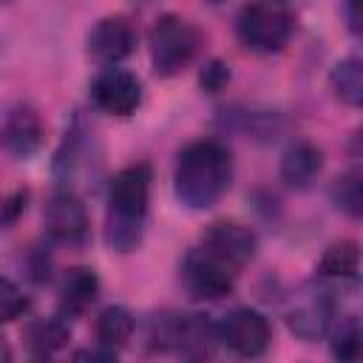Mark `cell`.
<instances>
[{
	"mask_svg": "<svg viewBox=\"0 0 363 363\" xmlns=\"http://www.w3.org/2000/svg\"><path fill=\"white\" fill-rule=\"evenodd\" d=\"M207 3H210V6H218V3H224V0H207Z\"/></svg>",
	"mask_w": 363,
	"mask_h": 363,
	"instance_id": "d4e9b609",
	"label": "cell"
},
{
	"mask_svg": "<svg viewBox=\"0 0 363 363\" xmlns=\"http://www.w3.org/2000/svg\"><path fill=\"white\" fill-rule=\"evenodd\" d=\"M320 167H323V153H320V147H315L306 139L289 145L281 156V179L298 190L309 187L315 182V176L320 173Z\"/></svg>",
	"mask_w": 363,
	"mask_h": 363,
	"instance_id": "9a60e30c",
	"label": "cell"
},
{
	"mask_svg": "<svg viewBox=\"0 0 363 363\" xmlns=\"http://www.w3.org/2000/svg\"><path fill=\"white\" fill-rule=\"evenodd\" d=\"M332 196H335V204L340 210H346L352 218L360 216V207H363V187H360V173L352 170L346 176H340L332 187Z\"/></svg>",
	"mask_w": 363,
	"mask_h": 363,
	"instance_id": "ffe728a7",
	"label": "cell"
},
{
	"mask_svg": "<svg viewBox=\"0 0 363 363\" xmlns=\"http://www.w3.org/2000/svg\"><path fill=\"white\" fill-rule=\"evenodd\" d=\"M329 88H332V94H335L343 105L360 108V102H363V62H360L357 54L340 60V62L332 68V74H329Z\"/></svg>",
	"mask_w": 363,
	"mask_h": 363,
	"instance_id": "e0dca14e",
	"label": "cell"
},
{
	"mask_svg": "<svg viewBox=\"0 0 363 363\" xmlns=\"http://www.w3.org/2000/svg\"><path fill=\"white\" fill-rule=\"evenodd\" d=\"M91 102L111 116H130L142 105V82L119 65H105L91 82Z\"/></svg>",
	"mask_w": 363,
	"mask_h": 363,
	"instance_id": "52a82bcc",
	"label": "cell"
},
{
	"mask_svg": "<svg viewBox=\"0 0 363 363\" xmlns=\"http://www.w3.org/2000/svg\"><path fill=\"white\" fill-rule=\"evenodd\" d=\"M216 335H218V343L235 352L238 357H258L267 352L272 340V326L258 309L238 306L216 323Z\"/></svg>",
	"mask_w": 363,
	"mask_h": 363,
	"instance_id": "8992f818",
	"label": "cell"
},
{
	"mask_svg": "<svg viewBox=\"0 0 363 363\" xmlns=\"http://www.w3.org/2000/svg\"><path fill=\"white\" fill-rule=\"evenodd\" d=\"M68 340H71V329H68V323L62 318L37 320L26 332V343H28V352L34 357H48V354L60 352Z\"/></svg>",
	"mask_w": 363,
	"mask_h": 363,
	"instance_id": "ac0fdd59",
	"label": "cell"
},
{
	"mask_svg": "<svg viewBox=\"0 0 363 363\" xmlns=\"http://www.w3.org/2000/svg\"><path fill=\"white\" fill-rule=\"evenodd\" d=\"M147 196H150L147 164L122 167L111 179L108 207H105V244L113 252H130L142 241L147 221Z\"/></svg>",
	"mask_w": 363,
	"mask_h": 363,
	"instance_id": "7a4b0ae2",
	"label": "cell"
},
{
	"mask_svg": "<svg viewBox=\"0 0 363 363\" xmlns=\"http://www.w3.org/2000/svg\"><path fill=\"white\" fill-rule=\"evenodd\" d=\"M179 272H182V286L193 301H218L230 295L238 275L230 264H224L218 255H213L201 244L184 255Z\"/></svg>",
	"mask_w": 363,
	"mask_h": 363,
	"instance_id": "5b68a950",
	"label": "cell"
},
{
	"mask_svg": "<svg viewBox=\"0 0 363 363\" xmlns=\"http://www.w3.org/2000/svg\"><path fill=\"white\" fill-rule=\"evenodd\" d=\"M6 360H11V349H9L6 340L0 337V363H6Z\"/></svg>",
	"mask_w": 363,
	"mask_h": 363,
	"instance_id": "cb8c5ba5",
	"label": "cell"
},
{
	"mask_svg": "<svg viewBox=\"0 0 363 363\" xmlns=\"http://www.w3.org/2000/svg\"><path fill=\"white\" fill-rule=\"evenodd\" d=\"M199 45H201V34L193 23H187L179 14H162L147 34L150 65H153L156 77L182 74L196 60Z\"/></svg>",
	"mask_w": 363,
	"mask_h": 363,
	"instance_id": "277c9868",
	"label": "cell"
},
{
	"mask_svg": "<svg viewBox=\"0 0 363 363\" xmlns=\"http://www.w3.org/2000/svg\"><path fill=\"white\" fill-rule=\"evenodd\" d=\"M136 51V28L128 17H102L88 31V54L102 65H116Z\"/></svg>",
	"mask_w": 363,
	"mask_h": 363,
	"instance_id": "ba28073f",
	"label": "cell"
},
{
	"mask_svg": "<svg viewBox=\"0 0 363 363\" xmlns=\"http://www.w3.org/2000/svg\"><path fill=\"white\" fill-rule=\"evenodd\" d=\"M230 179H233L230 150L216 139L190 142L176 159V170H173L176 199L190 210L213 207L227 193Z\"/></svg>",
	"mask_w": 363,
	"mask_h": 363,
	"instance_id": "6da1fadb",
	"label": "cell"
},
{
	"mask_svg": "<svg viewBox=\"0 0 363 363\" xmlns=\"http://www.w3.org/2000/svg\"><path fill=\"white\" fill-rule=\"evenodd\" d=\"M201 247L210 250L213 255H218L235 272H241L255 255V233L238 221H216L204 230Z\"/></svg>",
	"mask_w": 363,
	"mask_h": 363,
	"instance_id": "9c48e42d",
	"label": "cell"
},
{
	"mask_svg": "<svg viewBox=\"0 0 363 363\" xmlns=\"http://www.w3.org/2000/svg\"><path fill=\"white\" fill-rule=\"evenodd\" d=\"M26 309H28L26 292H23L14 281L0 278V323H9V320H14V318H20Z\"/></svg>",
	"mask_w": 363,
	"mask_h": 363,
	"instance_id": "44dd1931",
	"label": "cell"
},
{
	"mask_svg": "<svg viewBox=\"0 0 363 363\" xmlns=\"http://www.w3.org/2000/svg\"><path fill=\"white\" fill-rule=\"evenodd\" d=\"M332 323V298H329V286L312 292V298H306L303 303H298L289 312V329L303 337V340H318Z\"/></svg>",
	"mask_w": 363,
	"mask_h": 363,
	"instance_id": "7c38bea8",
	"label": "cell"
},
{
	"mask_svg": "<svg viewBox=\"0 0 363 363\" xmlns=\"http://www.w3.org/2000/svg\"><path fill=\"white\" fill-rule=\"evenodd\" d=\"M133 329H136L133 315L125 306H105L96 318V343L116 354L130 343Z\"/></svg>",
	"mask_w": 363,
	"mask_h": 363,
	"instance_id": "2e32d148",
	"label": "cell"
},
{
	"mask_svg": "<svg viewBox=\"0 0 363 363\" xmlns=\"http://www.w3.org/2000/svg\"><path fill=\"white\" fill-rule=\"evenodd\" d=\"M43 142V122L31 108H17L3 125V145L11 156H31Z\"/></svg>",
	"mask_w": 363,
	"mask_h": 363,
	"instance_id": "5bb4252c",
	"label": "cell"
},
{
	"mask_svg": "<svg viewBox=\"0 0 363 363\" xmlns=\"http://www.w3.org/2000/svg\"><path fill=\"white\" fill-rule=\"evenodd\" d=\"M343 14H346L349 31L360 34V0H343Z\"/></svg>",
	"mask_w": 363,
	"mask_h": 363,
	"instance_id": "603a6c76",
	"label": "cell"
},
{
	"mask_svg": "<svg viewBox=\"0 0 363 363\" xmlns=\"http://www.w3.org/2000/svg\"><path fill=\"white\" fill-rule=\"evenodd\" d=\"M99 295V278L91 267H71L60 281V312L82 315Z\"/></svg>",
	"mask_w": 363,
	"mask_h": 363,
	"instance_id": "4fadbf2b",
	"label": "cell"
},
{
	"mask_svg": "<svg viewBox=\"0 0 363 363\" xmlns=\"http://www.w3.org/2000/svg\"><path fill=\"white\" fill-rule=\"evenodd\" d=\"M295 31V17L278 0H255L238 11L235 34L241 45L252 54H275L281 51Z\"/></svg>",
	"mask_w": 363,
	"mask_h": 363,
	"instance_id": "3957f363",
	"label": "cell"
},
{
	"mask_svg": "<svg viewBox=\"0 0 363 363\" xmlns=\"http://www.w3.org/2000/svg\"><path fill=\"white\" fill-rule=\"evenodd\" d=\"M130 3H139L142 6V3H150V0H130Z\"/></svg>",
	"mask_w": 363,
	"mask_h": 363,
	"instance_id": "484cf974",
	"label": "cell"
},
{
	"mask_svg": "<svg viewBox=\"0 0 363 363\" xmlns=\"http://www.w3.org/2000/svg\"><path fill=\"white\" fill-rule=\"evenodd\" d=\"M45 233L60 244H82L88 235V213L71 190H57L43 213Z\"/></svg>",
	"mask_w": 363,
	"mask_h": 363,
	"instance_id": "30bf717a",
	"label": "cell"
},
{
	"mask_svg": "<svg viewBox=\"0 0 363 363\" xmlns=\"http://www.w3.org/2000/svg\"><path fill=\"white\" fill-rule=\"evenodd\" d=\"M199 82H201V88H204L207 94H218V91H224L227 82H230V65H224L221 60H210V62L201 68Z\"/></svg>",
	"mask_w": 363,
	"mask_h": 363,
	"instance_id": "7402d4cb",
	"label": "cell"
},
{
	"mask_svg": "<svg viewBox=\"0 0 363 363\" xmlns=\"http://www.w3.org/2000/svg\"><path fill=\"white\" fill-rule=\"evenodd\" d=\"M278 3H286V0H278Z\"/></svg>",
	"mask_w": 363,
	"mask_h": 363,
	"instance_id": "4316f807",
	"label": "cell"
},
{
	"mask_svg": "<svg viewBox=\"0 0 363 363\" xmlns=\"http://www.w3.org/2000/svg\"><path fill=\"white\" fill-rule=\"evenodd\" d=\"M318 278L326 286H357L360 278V250L354 241H337L326 247L318 261Z\"/></svg>",
	"mask_w": 363,
	"mask_h": 363,
	"instance_id": "8fae6325",
	"label": "cell"
},
{
	"mask_svg": "<svg viewBox=\"0 0 363 363\" xmlns=\"http://www.w3.org/2000/svg\"><path fill=\"white\" fill-rule=\"evenodd\" d=\"M332 354L337 360H357L360 354V320L354 315H346L332 329Z\"/></svg>",
	"mask_w": 363,
	"mask_h": 363,
	"instance_id": "d6986e66",
	"label": "cell"
}]
</instances>
